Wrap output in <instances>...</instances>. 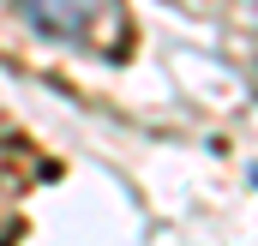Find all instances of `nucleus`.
<instances>
[{
    "mask_svg": "<svg viewBox=\"0 0 258 246\" xmlns=\"http://www.w3.org/2000/svg\"><path fill=\"white\" fill-rule=\"evenodd\" d=\"M108 6L114 0H18L24 24L36 36H48V42H90Z\"/></svg>",
    "mask_w": 258,
    "mask_h": 246,
    "instance_id": "obj_1",
    "label": "nucleus"
},
{
    "mask_svg": "<svg viewBox=\"0 0 258 246\" xmlns=\"http://www.w3.org/2000/svg\"><path fill=\"white\" fill-rule=\"evenodd\" d=\"M252 180H258V174H252Z\"/></svg>",
    "mask_w": 258,
    "mask_h": 246,
    "instance_id": "obj_2",
    "label": "nucleus"
}]
</instances>
